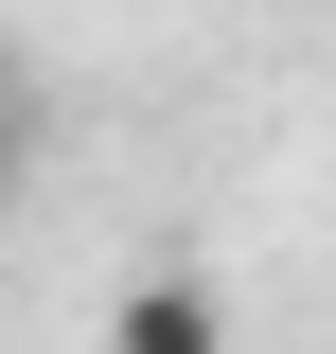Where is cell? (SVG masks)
Segmentation results:
<instances>
[{"mask_svg":"<svg viewBox=\"0 0 336 354\" xmlns=\"http://www.w3.org/2000/svg\"><path fill=\"white\" fill-rule=\"evenodd\" d=\"M18 160H36V88L0 71V195H18Z\"/></svg>","mask_w":336,"mask_h":354,"instance_id":"7a4b0ae2","label":"cell"},{"mask_svg":"<svg viewBox=\"0 0 336 354\" xmlns=\"http://www.w3.org/2000/svg\"><path fill=\"white\" fill-rule=\"evenodd\" d=\"M106 354H230V301L195 266H142V283H106Z\"/></svg>","mask_w":336,"mask_h":354,"instance_id":"6da1fadb","label":"cell"}]
</instances>
